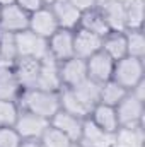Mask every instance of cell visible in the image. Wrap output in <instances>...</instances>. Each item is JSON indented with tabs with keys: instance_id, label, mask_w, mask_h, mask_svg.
Wrapping results in <instances>:
<instances>
[{
	"instance_id": "29",
	"label": "cell",
	"mask_w": 145,
	"mask_h": 147,
	"mask_svg": "<svg viewBox=\"0 0 145 147\" xmlns=\"http://www.w3.org/2000/svg\"><path fill=\"white\" fill-rule=\"evenodd\" d=\"M19 115V106L15 101L0 99V127H12Z\"/></svg>"
},
{
	"instance_id": "28",
	"label": "cell",
	"mask_w": 145,
	"mask_h": 147,
	"mask_svg": "<svg viewBox=\"0 0 145 147\" xmlns=\"http://www.w3.org/2000/svg\"><path fill=\"white\" fill-rule=\"evenodd\" d=\"M39 140H41L43 147H72L73 146V142L65 134H62L60 130H56L51 125L44 130V134L41 135Z\"/></svg>"
},
{
	"instance_id": "35",
	"label": "cell",
	"mask_w": 145,
	"mask_h": 147,
	"mask_svg": "<svg viewBox=\"0 0 145 147\" xmlns=\"http://www.w3.org/2000/svg\"><path fill=\"white\" fill-rule=\"evenodd\" d=\"M15 3V0H0V7H5V5H12Z\"/></svg>"
},
{
	"instance_id": "23",
	"label": "cell",
	"mask_w": 145,
	"mask_h": 147,
	"mask_svg": "<svg viewBox=\"0 0 145 147\" xmlns=\"http://www.w3.org/2000/svg\"><path fill=\"white\" fill-rule=\"evenodd\" d=\"M99 87H101V84H97L91 79H85L84 82L77 84L75 87H70V89L89 110H92L99 103Z\"/></svg>"
},
{
	"instance_id": "6",
	"label": "cell",
	"mask_w": 145,
	"mask_h": 147,
	"mask_svg": "<svg viewBox=\"0 0 145 147\" xmlns=\"http://www.w3.org/2000/svg\"><path fill=\"white\" fill-rule=\"evenodd\" d=\"M29 26V14L17 3L0 7V33L17 34L26 31Z\"/></svg>"
},
{
	"instance_id": "20",
	"label": "cell",
	"mask_w": 145,
	"mask_h": 147,
	"mask_svg": "<svg viewBox=\"0 0 145 147\" xmlns=\"http://www.w3.org/2000/svg\"><path fill=\"white\" fill-rule=\"evenodd\" d=\"M22 87L14 74L12 65H0V99L17 101Z\"/></svg>"
},
{
	"instance_id": "2",
	"label": "cell",
	"mask_w": 145,
	"mask_h": 147,
	"mask_svg": "<svg viewBox=\"0 0 145 147\" xmlns=\"http://www.w3.org/2000/svg\"><path fill=\"white\" fill-rule=\"evenodd\" d=\"M144 60L126 55L121 60L114 62L111 80H114L126 91H132L138 82L144 80Z\"/></svg>"
},
{
	"instance_id": "37",
	"label": "cell",
	"mask_w": 145,
	"mask_h": 147,
	"mask_svg": "<svg viewBox=\"0 0 145 147\" xmlns=\"http://www.w3.org/2000/svg\"><path fill=\"white\" fill-rule=\"evenodd\" d=\"M116 2H119V3H125V5H126V3H130L132 0H116Z\"/></svg>"
},
{
	"instance_id": "19",
	"label": "cell",
	"mask_w": 145,
	"mask_h": 147,
	"mask_svg": "<svg viewBox=\"0 0 145 147\" xmlns=\"http://www.w3.org/2000/svg\"><path fill=\"white\" fill-rule=\"evenodd\" d=\"M79 28L80 29H85L89 33H94L97 36L104 38L108 33H111L108 28V22L101 12V9L96 5L92 9H87L80 14V22H79Z\"/></svg>"
},
{
	"instance_id": "32",
	"label": "cell",
	"mask_w": 145,
	"mask_h": 147,
	"mask_svg": "<svg viewBox=\"0 0 145 147\" xmlns=\"http://www.w3.org/2000/svg\"><path fill=\"white\" fill-rule=\"evenodd\" d=\"M72 5H75L80 12H84V10H87V9H92V7H96L97 3H96V0H68Z\"/></svg>"
},
{
	"instance_id": "25",
	"label": "cell",
	"mask_w": 145,
	"mask_h": 147,
	"mask_svg": "<svg viewBox=\"0 0 145 147\" xmlns=\"http://www.w3.org/2000/svg\"><path fill=\"white\" fill-rule=\"evenodd\" d=\"M125 38H126V55L144 60L145 57L144 31L142 29H128V31H125Z\"/></svg>"
},
{
	"instance_id": "11",
	"label": "cell",
	"mask_w": 145,
	"mask_h": 147,
	"mask_svg": "<svg viewBox=\"0 0 145 147\" xmlns=\"http://www.w3.org/2000/svg\"><path fill=\"white\" fill-rule=\"evenodd\" d=\"M101 45H103V38L94 33H89L80 28L73 31V55L77 58L87 60L89 57H92L101 50Z\"/></svg>"
},
{
	"instance_id": "34",
	"label": "cell",
	"mask_w": 145,
	"mask_h": 147,
	"mask_svg": "<svg viewBox=\"0 0 145 147\" xmlns=\"http://www.w3.org/2000/svg\"><path fill=\"white\" fill-rule=\"evenodd\" d=\"M21 147H43V144L39 139H34V140H22Z\"/></svg>"
},
{
	"instance_id": "18",
	"label": "cell",
	"mask_w": 145,
	"mask_h": 147,
	"mask_svg": "<svg viewBox=\"0 0 145 147\" xmlns=\"http://www.w3.org/2000/svg\"><path fill=\"white\" fill-rule=\"evenodd\" d=\"M36 87L46 89V91H60L62 89V80H60V74H58V62L53 60L50 55L41 60Z\"/></svg>"
},
{
	"instance_id": "27",
	"label": "cell",
	"mask_w": 145,
	"mask_h": 147,
	"mask_svg": "<svg viewBox=\"0 0 145 147\" xmlns=\"http://www.w3.org/2000/svg\"><path fill=\"white\" fill-rule=\"evenodd\" d=\"M17 60L15 34L0 33V65H14Z\"/></svg>"
},
{
	"instance_id": "36",
	"label": "cell",
	"mask_w": 145,
	"mask_h": 147,
	"mask_svg": "<svg viewBox=\"0 0 145 147\" xmlns=\"http://www.w3.org/2000/svg\"><path fill=\"white\" fill-rule=\"evenodd\" d=\"M53 2H55V0H43V3H44V5H51Z\"/></svg>"
},
{
	"instance_id": "22",
	"label": "cell",
	"mask_w": 145,
	"mask_h": 147,
	"mask_svg": "<svg viewBox=\"0 0 145 147\" xmlns=\"http://www.w3.org/2000/svg\"><path fill=\"white\" fill-rule=\"evenodd\" d=\"M58 94H60V110L75 115L79 118H87L91 115V110L75 96V92L70 87H62L58 91Z\"/></svg>"
},
{
	"instance_id": "26",
	"label": "cell",
	"mask_w": 145,
	"mask_h": 147,
	"mask_svg": "<svg viewBox=\"0 0 145 147\" xmlns=\"http://www.w3.org/2000/svg\"><path fill=\"white\" fill-rule=\"evenodd\" d=\"M145 17V0H132L126 3V31L142 29Z\"/></svg>"
},
{
	"instance_id": "17",
	"label": "cell",
	"mask_w": 145,
	"mask_h": 147,
	"mask_svg": "<svg viewBox=\"0 0 145 147\" xmlns=\"http://www.w3.org/2000/svg\"><path fill=\"white\" fill-rule=\"evenodd\" d=\"M51 10L58 21V26L62 29H72L75 31L79 28V22H80V10L72 5L68 0H55L51 5Z\"/></svg>"
},
{
	"instance_id": "14",
	"label": "cell",
	"mask_w": 145,
	"mask_h": 147,
	"mask_svg": "<svg viewBox=\"0 0 145 147\" xmlns=\"http://www.w3.org/2000/svg\"><path fill=\"white\" fill-rule=\"evenodd\" d=\"M39 67H41V60L36 58H17L12 65L14 74L21 84L22 89H34L38 84V77H39Z\"/></svg>"
},
{
	"instance_id": "16",
	"label": "cell",
	"mask_w": 145,
	"mask_h": 147,
	"mask_svg": "<svg viewBox=\"0 0 145 147\" xmlns=\"http://www.w3.org/2000/svg\"><path fill=\"white\" fill-rule=\"evenodd\" d=\"M96 127H99L101 130H104L106 134H116L119 130V121L116 116V110L114 106H108V105H101L97 103L92 110L91 115L87 116Z\"/></svg>"
},
{
	"instance_id": "4",
	"label": "cell",
	"mask_w": 145,
	"mask_h": 147,
	"mask_svg": "<svg viewBox=\"0 0 145 147\" xmlns=\"http://www.w3.org/2000/svg\"><path fill=\"white\" fill-rule=\"evenodd\" d=\"M12 127L15 128V132L21 135L22 140H34V139H41L44 130L50 127V120L34 115L31 111L19 110V115Z\"/></svg>"
},
{
	"instance_id": "3",
	"label": "cell",
	"mask_w": 145,
	"mask_h": 147,
	"mask_svg": "<svg viewBox=\"0 0 145 147\" xmlns=\"http://www.w3.org/2000/svg\"><path fill=\"white\" fill-rule=\"evenodd\" d=\"M119 128H135L144 125V101L135 98L130 91L114 106Z\"/></svg>"
},
{
	"instance_id": "15",
	"label": "cell",
	"mask_w": 145,
	"mask_h": 147,
	"mask_svg": "<svg viewBox=\"0 0 145 147\" xmlns=\"http://www.w3.org/2000/svg\"><path fill=\"white\" fill-rule=\"evenodd\" d=\"M108 22L109 31L125 33L126 31V5L116 0H106L97 5Z\"/></svg>"
},
{
	"instance_id": "12",
	"label": "cell",
	"mask_w": 145,
	"mask_h": 147,
	"mask_svg": "<svg viewBox=\"0 0 145 147\" xmlns=\"http://www.w3.org/2000/svg\"><path fill=\"white\" fill-rule=\"evenodd\" d=\"M85 118H79L75 115H70L63 110H58L50 120V125L55 127L56 130H60L62 134H65L73 144L79 142L80 134H82V125H84Z\"/></svg>"
},
{
	"instance_id": "21",
	"label": "cell",
	"mask_w": 145,
	"mask_h": 147,
	"mask_svg": "<svg viewBox=\"0 0 145 147\" xmlns=\"http://www.w3.org/2000/svg\"><path fill=\"white\" fill-rule=\"evenodd\" d=\"M101 51H104L114 62L126 57V38H125V33H116V31L108 33L103 38Z\"/></svg>"
},
{
	"instance_id": "8",
	"label": "cell",
	"mask_w": 145,
	"mask_h": 147,
	"mask_svg": "<svg viewBox=\"0 0 145 147\" xmlns=\"http://www.w3.org/2000/svg\"><path fill=\"white\" fill-rule=\"evenodd\" d=\"M48 55L60 62H65L73 55V31L72 29H58L53 36L48 38Z\"/></svg>"
},
{
	"instance_id": "1",
	"label": "cell",
	"mask_w": 145,
	"mask_h": 147,
	"mask_svg": "<svg viewBox=\"0 0 145 147\" xmlns=\"http://www.w3.org/2000/svg\"><path fill=\"white\" fill-rule=\"evenodd\" d=\"M15 103L19 110L31 111L46 120H51V116L60 110V94L58 91H46L38 87L22 89Z\"/></svg>"
},
{
	"instance_id": "31",
	"label": "cell",
	"mask_w": 145,
	"mask_h": 147,
	"mask_svg": "<svg viewBox=\"0 0 145 147\" xmlns=\"http://www.w3.org/2000/svg\"><path fill=\"white\" fill-rule=\"evenodd\" d=\"M15 3H17L21 9H24L28 14H33V12H36L38 9L44 7L43 0H15Z\"/></svg>"
},
{
	"instance_id": "39",
	"label": "cell",
	"mask_w": 145,
	"mask_h": 147,
	"mask_svg": "<svg viewBox=\"0 0 145 147\" xmlns=\"http://www.w3.org/2000/svg\"><path fill=\"white\" fill-rule=\"evenodd\" d=\"M72 147H80V146H77V144H73V146Z\"/></svg>"
},
{
	"instance_id": "9",
	"label": "cell",
	"mask_w": 145,
	"mask_h": 147,
	"mask_svg": "<svg viewBox=\"0 0 145 147\" xmlns=\"http://www.w3.org/2000/svg\"><path fill=\"white\" fill-rule=\"evenodd\" d=\"M85 69H87V79L103 84L106 80H111L113 69H114V60H111L104 51H97L92 57L85 60Z\"/></svg>"
},
{
	"instance_id": "38",
	"label": "cell",
	"mask_w": 145,
	"mask_h": 147,
	"mask_svg": "<svg viewBox=\"0 0 145 147\" xmlns=\"http://www.w3.org/2000/svg\"><path fill=\"white\" fill-rule=\"evenodd\" d=\"M103 2H106V0H96V3L99 5V3H103Z\"/></svg>"
},
{
	"instance_id": "13",
	"label": "cell",
	"mask_w": 145,
	"mask_h": 147,
	"mask_svg": "<svg viewBox=\"0 0 145 147\" xmlns=\"http://www.w3.org/2000/svg\"><path fill=\"white\" fill-rule=\"evenodd\" d=\"M114 135L113 134H106L104 130H101L99 127H96L89 118H85L84 125H82V134H80V139H79L77 146H80V147H111L114 144Z\"/></svg>"
},
{
	"instance_id": "30",
	"label": "cell",
	"mask_w": 145,
	"mask_h": 147,
	"mask_svg": "<svg viewBox=\"0 0 145 147\" xmlns=\"http://www.w3.org/2000/svg\"><path fill=\"white\" fill-rule=\"evenodd\" d=\"M21 135L14 127H0V147H21Z\"/></svg>"
},
{
	"instance_id": "5",
	"label": "cell",
	"mask_w": 145,
	"mask_h": 147,
	"mask_svg": "<svg viewBox=\"0 0 145 147\" xmlns=\"http://www.w3.org/2000/svg\"><path fill=\"white\" fill-rule=\"evenodd\" d=\"M15 48H17V58L22 57V58L43 60L44 57H48V39L38 36L29 29L15 34Z\"/></svg>"
},
{
	"instance_id": "24",
	"label": "cell",
	"mask_w": 145,
	"mask_h": 147,
	"mask_svg": "<svg viewBox=\"0 0 145 147\" xmlns=\"http://www.w3.org/2000/svg\"><path fill=\"white\" fill-rule=\"evenodd\" d=\"M126 92L128 91L121 87L119 84H116L114 80H106L99 87V103L108 105V106H116L126 96Z\"/></svg>"
},
{
	"instance_id": "7",
	"label": "cell",
	"mask_w": 145,
	"mask_h": 147,
	"mask_svg": "<svg viewBox=\"0 0 145 147\" xmlns=\"http://www.w3.org/2000/svg\"><path fill=\"white\" fill-rule=\"evenodd\" d=\"M28 29L33 31L38 36L44 38V39L53 36L60 29L58 21H56V17H55V14H53L50 5H44V7L38 9L36 12L29 14V26H28Z\"/></svg>"
},
{
	"instance_id": "33",
	"label": "cell",
	"mask_w": 145,
	"mask_h": 147,
	"mask_svg": "<svg viewBox=\"0 0 145 147\" xmlns=\"http://www.w3.org/2000/svg\"><path fill=\"white\" fill-rule=\"evenodd\" d=\"M135 98H138L140 101H145V79L142 80V82H138L132 91H130Z\"/></svg>"
},
{
	"instance_id": "10",
	"label": "cell",
	"mask_w": 145,
	"mask_h": 147,
	"mask_svg": "<svg viewBox=\"0 0 145 147\" xmlns=\"http://www.w3.org/2000/svg\"><path fill=\"white\" fill-rule=\"evenodd\" d=\"M58 74H60L62 87H75L77 84H80L87 79L85 60L72 57L65 62H60L58 63Z\"/></svg>"
}]
</instances>
